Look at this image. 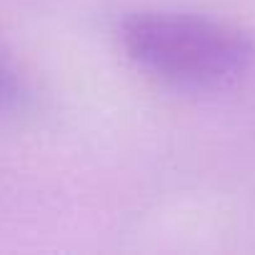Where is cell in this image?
<instances>
[{"mask_svg": "<svg viewBox=\"0 0 255 255\" xmlns=\"http://www.w3.org/2000/svg\"><path fill=\"white\" fill-rule=\"evenodd\" d=\"M120 43L143 70L180 88H225L255 68L253 35L208 15L133 13L120 25Z\"/></svg>", "mask_w": 255, "mask_h": 255, "instance_id": "1", "label": "cell"}, {"mask_svg": "<svg viewBox=\"0 0 255 255\" xmlns=\"http://www.w3.org/2000/svg\"><path fill=\"white\" fill-rule=\"evenodd\" d=\"M25 103V83L15 65L0 53V118L18 113Z\"/></svg>", "mask_w": 255, "mask_h": 255, "instance_id": "2", "label": "cell"}]
</instances>
